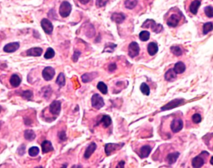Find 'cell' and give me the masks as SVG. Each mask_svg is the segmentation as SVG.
Instances as JSON below:
<instances>
[{
	"label": "cell",
	"instance_id": "cell-46",
	"mask_svg": "<svg viewBox=\"0 0 213 168\" xmlns=\"http://www.w3.org/2000/svg\"><path fill=\"white\" fill-rule=\"evenodd\" d=\"M22 151L23 153H25V146H24V145H22L21 146L20 148H19V154H21V152Z\"/></svg>",
	"mask_w": 213,
	"mask_h": 168
},
{
	"label": "cell",
	"instance_id": "cell-30",
	"mask_svg": "<svg viewBox=\"0 0 213 168\" xmlns=\"http://www.w3.org/2000/svg\"><path fill=\"white\" fill-rule=\"evenodd\" d=\"M140 90H141V93L146 96H149L150 94V87H149L148 85L145 82L141 83V85L140 86Z\"/></svg>",
	"mask_w": 213,
	"mask_h": 168
},
{
	"label": "cell",
	"instance_id": "cell-27",
	"mask_svg": "<svg viewBox=\"0 0 213 168\" xmlns=\"http://www.w3.org/2000/svg\"><path fill=\"white\" fill-rule=\"evenodd\" d=\"M56 82V84H57V85L60 87H63V86H65V85H66V78H65V76H64V73H60L58 75Z\"/></svg>",
	"mask_w": 213,
	"mask_h": 168
},
{
	"label": "cell",
	"instance_id": "cell-2",
	"mask_svg": "<svg viewBox=\"0 0 213 168\" xmlns=\"http://www.w3.org/2000/svg\"><path fill=\"white\" fill-rule=\"evenodd\" d=\"M72 11L71 5L66 1L63 2L59 8V13L62 18H66L71 14Z\"/></svg>",
	"mask_w": 213,
	"mask_h": 168
},
{
	"label": "cell",
	"instance_id": "cell-47",
	"mask_svg": "<svg viewBox=\"0 0 213 168\" xmlns=\"http://www.w3.org/2000/svg\"><path fill=\"white\" fill-rule=\"evenodd\" d=\"M79 1L82 5H87L91 1V0H79Z\"/></svg>",
	"mask_w": 213,
	"mask_h": 168
},
{
	"label": "cell",
	"instance_id": "cell-5",
	"mask_svg": "<svg viewBox=\"0 0 213 168\" xmlns=\"http://www.w3.org/2000/svg\"><path fill=\"white\" fill-rule=\"evenodd\" d=\"M183 101H184L183 99H176L172 100L170 102H169L168 104H166L165 106L161 108V110L167 111V110H172L175 108L178 107V106H180V105L182 104Z\"/></svg>",
	"mask_w": 213,
	"mask_h": 168
},
{
	"label": "cell",
	"instance_id": "cell-29",
	"mask_svg": "<svg viewBox=\"0 0 213 168\" xmlns=\"http://www.w3.org/2000/svg\"><path fill=\"white\" fill-rule=\"evenodd\" d=\"M137 0H126L125 2V6L127 9L132 10L137 6Z\"/></svg>",
	"mask_w": 213,
	"mask_h": 168
},
{
	"label": "cell",
	"instance_id": "cell-12",
	"mask_svg": "<svg viewBox=\"0 0 213 168\" xmlns=\"http://www.w3.org/2000/svg\"><path fill=\"white\" fill-rule=\"evenodd\" d=\"M97 149V144L95 142H91L89 146L87 147L86 151L84 153V158L85 159H89L92 154L95 152Z\"/></svg>",
	"mask_w": 213,
	"mask_h": 168
},
{
	"label": "cell",
	"instance_id": "cell-43",
	"mask_svg": "<svg viewBox=\"0 0 213 168\" xmlns=\"http://www.w3.org/2000/svg\"><path fill=\"white\" fill-rule=\"evenodd\" d=\"M59 138L60 140L62 141H66L67 139V137H66V132L65 131H61L59 133Z\"/></svg>",
	"mask_w": 213,
	"mask_h": 168
},
{
	"label": "cell",
	"instance_id": "cell-22",
	"mask_svg": "<svg viewBox=\"0 0 213 168\" xmlns=\"http://www.w3.org/2000/svg\"><path fill=\"white\" fill-rule=\"evenodd\" d=\"M176 73L173 69H169L165 74V79L169 82L174 81L176 79Z\"/></svg>",
	"mask_w": 213,
	"mask_h": 168
},
{
	"label": "cell",
	"instance_id": "cell-25",
	"mask_svg": "<svg viewBox=\"0 0 213 168\" xmlns=\"http://www.w3.org/2000/svg\"><path fill=\"white\" fill-rule=\"evenodd\" d=\"M173 70L176 74H182L186 70V66L181 61H179L175 64Z\"/></svg>",
	"mask_w": 213,
	"mask_h": 168
},
{
	"label": "cell",
	"instance_id": "cell-16",
	"mask_svg": "<svg viewBox=\"0 0 213 168\" xmlns=\"http://www.w3.org/2000/svg\"><path fill=\"white\" fill-rule=\"evenodd\" d=\"M111 19L113 22H115L117 24H121L125 19V16L123 13H114L111 16Z\"/></svg>",
	"mask_w": 213,
	"mask_h": 168
},
{
	"label": "cell",
	"instance_id": "cell-14",
	"mask_svg": "<svg viewBox=\"0 0 213 168\" xmlns=\"http://www.w3.org/2000/svg\"><path fill=\"white\" fill-rule=\"evenodd\" d=\"M41 148H42V153H43L44 154L48 153L51 151H54V148L51 142L48 140L44 141L43 142H42V143L41 144Z\"/></svg>",
	"mask_w": 213,
	"mask_h": 168
},
{
	"label": "cell",
	"instance_id": "cell-17",
	"mask_svg": "<svg viewBox=\"0 0 213 168\" xmlns=\"http://www.w3.org/2000/svg\"><path fill=\"white\" fill-rule=\"evenodd\" d=\"M201 2L200 0H194L189 6L190 12L193 14H196L198 13V9L201 6Z\"/></svg>",
	"mask_w": 213,
	"mask_h": 168
},
{
	"label": "cell",
	"instance_id": "cell-32",
	"mask_svg": "<svg viewBox=\"0 0 213 168\" xmlns=\"http://www.w3.org/2000/svg\"><path fill=\"white\" fill-rule=\"evenodd\" d=\"M213 30V24L211 22H207L203 25V33L204 34H207Z\"/></svg>",
	"mask_w": 213,
	"mask_h": 168
},
{
	"label": "cell",
	"instance_id": "cell-24",
	"mask_svg": "<svg viewBox=\"0 0 213 168\" xmlns=\"http://www.w3.org/2000/svg\"><path fill=\"white\" fill-rule=\"evenodd\" d=\"M180 153L178 152H175L169 154L166 157V161L169 164H173L176 162L179 158Z\"/></svg>",
	"mask_w": 213,
	"mask_h": 168
},
{
	"label": "cell",
	"instance_id": "cell-35",
	"mask_svg": "<svg viewBox=\"0 0 213 168\" xmlns=\"http://www.w3.org/2000/svg\"><path fill=\"white\" fill-rule=\"evenodd\" d=\"M170 50H171L172 53L173 54H175V56H181L182 54V53H183L181 49L179 46H173L171 47Z\"/></svg>",
	"mask_w": 213,
	"mask_h": 168
},
{
	"label": "cell",
	"instance_id": "cell-20",
	"mask_svg": "<svg viewBox=\"0 0 213 168\" xmlns=\"http://www.w3.org/2000/svg\"><path fill=\"white\" fill-rule=\"evenodd\" d=\"M42 49L39 47L36 48H32L29 50H28L26 52V54L29 56H41L42 53Z\"/></svg>",
	"mask_w": 213,
	"mask_h": 168
},
{
	"label": "cell",
	"instance_id": "cell-28",
	"mask_svg": "<svg viewBox=\"0 0 213 168\" xmlns=\"http://www.w3.org/2000/svg\"><path fill=\"white\" fill-rule=\"evenodd\" d=\"M97 89L103 94H106L108 93V88L105 84L103 82H99L98 83V85L97 86Z\"/></svg>",
	"mask_w": 213,
	"mask_h": 168
},
{
	"label": "cell",
	"instance_id": "cell-7",
	"mask_svg": "<svg viewBox=\"0 0 213 168\" xmlns=\"http://www.w3.org/2000/svg\"><path fill=\"white\" fill-rule=\"evenodd\" d=\"M140 53V47L137 42L133 41L129 46V55L130 58H134L137 56Z\"/></svg>",
	"mask_w": 213,
	"mask_h": 168
},
{
	"label": "cell",
	"instance_id": "cell-49",
	"mask_svg": "<svg viewBox=\"0 0 213 168\" xmlns=\"http://www.w3.org/2000/svg\"><path fill=\"white\" fill-rule=\"evenodd\" d=\"M2 110V106H0V112H1Z\"/></svg>",
	"mask_w": 213,
	"mask_h": 168
},
{
	"label": "cell",
	"instance_id": "cell-15",
	"mask_svg": "<svg viewBox=\"0 0 213 168\" xmlns=\"http://www.w3.org/2000/svg\"><path fill=\"white\" fill-rule=\"evenodd\" d=\"M152 148L149 145H145L140 148V156L141 159L147 158L152 152Z\"/></svg>",
	"mask_w": 213,
	"mask_h": 168
},
{
	"label": "cell",
	"instance_id": "cell-41",
	"mask_svg": "<svg viewBox=\"0 0 213 168\" xmlns=\"http://www.w3.org/2000/svg\"><path fill=\"white\" fill-rule=\"evenodd\" d=\"M109 0H96V6L98 8H102L106 5Z\"/></svg>",
	"mask_w": 213,
	"mask_h": 168
},
{
	"label": "cell",
	"instance_id": "cell-34",
	"mask_svg": "<svg viewBox=\"0 0 213 168\" xmlns=\"http://www.w3.org/2000/svg\"><path fill=\"white\" fill-rule=\"evenodd\" d=\"M54 56H55L54 50L52 48H48L44 56H45V59H52V58H54Z\"/></svg>",
	"mask_w": 213,
	"mask_h": 168
},
{
	"label": "cell",
	"instance_id": "cell-6",
	"mask_svg": "<svg viewBox=\"0 0 213 168\" xmlns=\"http://www.w3.org/2000/svg\"><path fill=\"white\" fill-rule=\"evenodd\" d=\"M170 127H171V130L173 133H178L183 128V121L180 118L174 119L171 123Z\"/></svg>",
	"mask_w": 213,
	"mask_h": 168
},
{
	"label": "cell",
	"instance_id": "cell-45",
	"mask_svg": "<svg viewBox=\"0 0 213 168\" xmlns=\"http://www.w3.org/2000/svg\"><path fill=\"white\" fill-rule=\"evenodd\" d=\"M125 161H121L118 162V164H117V168H123L124 167V166H125Z\"/></svg>",
	"mask_w": 213,
	"mask_h": 168
},
{
	"label": "cell",
	"instance_id": "cell-39",
	"mask_svg": "<svg viewBox=\"0 0 213 168\" xmlns=\"http://www.w3.org/2000/svg\"><path fill=\"white\" fill-rule=\"evenodd\" d=\"M201 120H202V118L201 115L198 113H196L193 114L192 116V121L195 124H199V122H201Z\"/></svg>",
	"mask_w": 213,
	"mask_h": 168
},
{
	"label": "cell",
	"instance_id": "cell-21",
	"mask_svg": "<svg viewBox=\"0 0 213 168\" xmlns=\"http://www.w3.org/2000/svg\"><path fill=\"white\" fill-rule=\"evenodd\" d=\"M101 123L102 124L103 127L104 128H108L112 124V118L109 115H103V117L102 118L101 120L98 123V124H101Z\"/></svg>",
	"mask_w": 213,
	"mask_h": 168
},
{
	"label": "cell",
	"instance_id": "cell-36",
	"mask_svg": "<svg viewBox=\"0 0 213 168\" xmlns=\"http://www.w3.org/2000/svg\"><path fill=\"white\" fill-rule=\"evenodd\" d=\"M39 153V149L37 146H33L29 150V154L31 157L36 156Z\"/></svg>",
	"mask_w": 213,
	"mask_h": 168
},
{
	"label": "cell",
	"instance_id": "cell-3",
	"mask_svg": "<svg viewBox=\"0 0 213 168\" xmlns=\"http://www.w3.org/2000/svg\"><path fill=\"white\" fill-rule=\"evenodd\" d=\"M92 106L96 110H100L103 107L105 102L103 99L99 94H94L91 99Z\"/></svg>",
	"mask_w": 213,
	"mask_h": 168
},
{
	"label": "cell",
	"instance_id": "cell-42",
	"mask_svg": "<svg viewBox=\"0 0 213 168\" xmlns=\"http://www.w3.org/2000/svg\"><path fill=\"white\" fill-rule=\"evenodd\" d=\"M81 54V52L79 51H76L72 56V60L74 61V62H77L78 61V59L80 56V55Z\"/></svg>",
	"mask_w": 213,
	"mask_h": 168
},
{
	"label": "cell",
	"instance_id": "cell-18",
	"mask_svg": "<svg viewBox=\"0 0 213 168\" xmlns=\"http://www.w3.org/2000/svg\"><path fill=\"white\" fill-rule=\"evenodd\" d=\"M147 51L150 56L155 55L158 51V46L157 44L156 43H154V42H151L148 45Z\"/></svg>",
	"mask_w": 213,
	"mask_h": 168
},
{
	"label": "cell",
	"instance_id": "cell-33",
	"mask_svg": "<svg viewBox=\"0 0 213 168\" xmlns=\"http://www.w3.org/2000/svg\"><path fill=\"white\" fill-rule=\"evenodd\" d=\"M150 33L147 31H142L139 34V38L142 41H146L149 39H150Z\"/></svg>",
	"mask_w": 213,
	"mask_h": 168
},
{
	"label": "cell",
	"instance_id": "cell-48",
	"mask_svg": "<svg viewBox=\"0 0 213 168\" xmlns=\"http://www.w3.org/2000/svg\"><path fill=\"white\" fill-rule=\"evenodd\" d=\"M210 163H211V164H212V165H213V156L211 158V160H210Z\"/></svg>",
	"mask_w": 213,
	"mask_h": 168
},
{
	"label": "cell",
	"instance_id": "cell-11",
	"mask_svg": "<svg viewBox=\"0 0 213 168\" xmlns=\"http://www.w3.org/2000/svg\"><path fill=\"white\" fill-rule=\"evenodd\" d=\"M181 16L178 15V14H173L169 17L166 23L169 26L175 28L178 25Z\"/></svg>",
	"mask_w": 213,
	"mask_h": 168
},
{
	"label": "cell",
	"instance_id": "cell-37",
	"mask_svg": "<svg viewBox=\"0 0 213 168\" xmlns=\"http://www.w3.org/2000/svg\"><path fill=\"white\" fill-rule=\"evenodd\" d=\"M204 13L209 18L213 17V7L211 6H207L204 8Z\"/></svg>",
	"mask_w": 213,
	"mask_h": 168
},
{
	"label": "cell",
	"instance_id": "cell-19",
	"mask_svg": "<svg viewBox=\"0 0 213 168\" xmlns=\"http://www.w3.org/2000/svg\"><path fill=\"white\" fill-rule=\"evenodd\" d=\"M97 73L95 72L93 73H86L82 76V81L83 82L86 83L92 81L93 79H94L97 76Z\"/></svg>",
	"mask_w": 213,
	"mask_h": 168
},
{
	"label": "cell",
	"instance_id": "cell-4",
	"mask_svg": "<svg viewBox=\"0 0 213 168\" xmlns=\"http://www.w3.org/2000/svg\"><path fill=\"white\" fill-rule=\"evenodd\" d=\"M124 144H116V143H108L105 146V152L106 156H110L111 154L115 151L120 150Z\"/></svg>",
	"mask_w": 213,
	"mask_h": 168
},
{
	"label": "cell",
	"instance_id": "cell-40",
	"mask_svg": "<svg viewBox=\"0 0 213 168\" xmlns=\"http://www.w3.org/2000/svg\"><path fill=\"white\" fill-rule=\"evenodd\" d=\"M109 45H110V46H108V45H107V46H106V45L105 46V49H104V50H103V52L106 51V52L111 53V52H112V51H114V48L117 47V45H116L111 44V43H110Z\"/></svg>",
	"mask_w": 213,
	"mask_h": 168
},
{
	"label": "cell",
	"instance_id": "cell-9",
	"mask_svg": "<svg viewBox=\"0 0 213 168\" xmlns=\"http://www.w3.org/2000/svg\"><path fill=\"white\" fill-rule=\"evenodd\" d=\"M41 25L42 28L43 29L46 33H47L48 34H52L53 31V25L49 20L46 18L42 19L41 22Z\"/></svg>",
	"mask_w": 213,
	"mask_h": 168
},
{
	"label": "cell",
	"instance_id": "cell-50",
	"mask_svg": "<svg viewBox=\"0 0 213 168\" xmlns=\"http://www.w3.org/2000/svg\"><path fill=\"white\" fill-rule=\"evenodd\" d=\"M212 1H213V0H212Z\"/></svg>",
	"mask_w": 213,
	"mask_h": 168
},
{
	"label": "cell",
	"instance_id": "cell-38",
	"mask_svg": "<svg viewBox=\"0 0 213 168\" xmlns=\"http://www.w3.org/2000/svg\"><path fill=\"white\" fill-rule=\"evenodd\" d=\"M33 95V92L30 90L25 91L23 92L22 94H21V96H22L24 99H28V100H30L32 98Z\"/></svg>",
	"mask_w": 213,
	"mask_h": 168
},
{
	"label": "cell",
	"instance_id": "cell-23",
	"mask_svg": "<svg viewBox=\"0 0 213 168\" xmlns=\"http://www.w3.org/2000/svg\"><path fill=\"white\" fill-rule=\"evenodd\" d=\"M204 164V159L201 156L195 157L192 161V166L194 167L198 168L202 167Z\"/></svg>",
	"mask_w": 213,
	"mask_h": 168
},
{
	"label": "cell",
	"instance_id": "cell-10",
	"mask_svg": "<svg viewBox=\"0 0 213 168\" xmlns=\"http://www.w3.org/2000/svg\"><path fill=\"white\" fill-rule=\"evenodd\" d=\"M55 70L51 66L46 67L42 71V77L46 81H51L55 76Z\"/></svg>",
	"mask_w": 213,
	"mask_h": 168
},
{
	"label": "cell",
	"instance_id": "cell-8",
	"mask_svg": "<svg viewBox=\"0 0 213 168\" xmlns=\"http://www.w3.org/2000/svg\"><path fill=\"white\" fill-rule=\"evenodd\" d=\"M61 111V101H54L49 106V111L53 115H59Z\"/></svg>",
	"mask_w": 213,
	"mask_h": 168
},
{
	"label": "cell",
	"instance_id": "cell-13",
	"mask_svg": "<svg viewBox=\"0 0 213 168\" xmlns=\"http://www.w3.org/2000/svg\"><path fill=\"white\" fill-rule=\"evenodd\" d=\"M19 48V43L17 42L10 43L7 44L3 48V50L6 53H13L17 50Z\"/></svg>",
	"mask_w": 213,
	"mask_h": 168
},
{
	"label": "cell",
	"instance_id": "cell-1",
	"mask_svg": "<svg viewBox=\"0 0 213 168\" xmlns=\"http://www.w3.org/2000/svg\"><path fill=\"white\" fill-rule=\"evenodd\" d=\"M141 27L143 28H151L152 31L156 33H160L163 28V26L160 24H157L155 22L153 19H146L145 22L143 23Z\"/></svg>",
	"mask_w": 213,
	"mask_h": 168
},
{
	"label": "cell",
	"instance_id": "cell-26",
	"mask_svg": "<svg viewBox=\"0 0 213 168\" xmlns=\"http://www.w3.org/2000/svg\"><path fill=\"white\" fill-rule=\"evenodd\" d=\"M10 82L11 85L13 87L16 88V87L19 86L21 81V78H19V76L18 75L14 74L11 76V78L10 79Z\"/></svg>",
	"mask_w": 213,
	"mask_h": 168
},
{
	"label": "cell",
	"instance_id": "cell-44",
	"mask_svg": "<svg viewBox=\"0 0 213 168\" xmlns=\"http://www.w3.org/2000/svg\"><path fill=\"white\" fill-rule=\"evenodd\" d=\"M117 68V65L115 63H113V64H110L109 66V70L110 71H114L116 70Z\"/></svg>",
	"mask_w": 213,
	"mask_h": 168
},
{
	"label": "cell",
	"instance_id": "cell-31",
	"mask_svg": "<svg viewBox=\"0 0 213 168\" xmlns=\"http://www.w3.org/2000/svg\"><path fill=\"white\" fill-rule=\"evenodd\" d=\"M25 138L28 141H33L36 138V134L33 130H26L25 131Z\"/></svg>",
	"mask_w": 213,
	"mask_h": 168
}]
</instances>
